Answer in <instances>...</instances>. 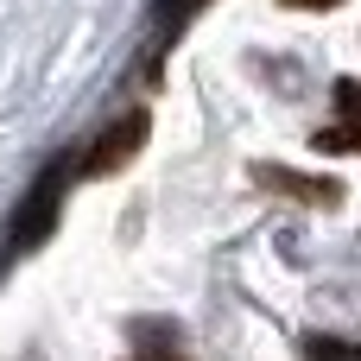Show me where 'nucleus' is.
<instances>
[{
	"label": "nucleus",
	"mask_w": 361,
	"mask_h": 361,
	"mask_svg": "<svg viewBox=\"0 0 361 361\" xmlns=\"http://www.w3.org/2000/svg\"><path fill=\"white\" fill-rule=\"evenodd\" d=\"M63 184H70V165H51L38 184H32V197H25V209L13 216V228H6V254H32L51 228H57V203H63Z\"/></svg>",
	"instance_id": "nucleus-1"
},
{
	"label": "nucleus",
	"mask_w": 361,
	"mask_h": 361,
	"mask_svg": "<svg viewBox=\"0 0 361 361\" xmlns=\"http://www.w3.org/2000/svg\"><path fill=\"white\" fill-rule=\"evenodd\" d=\"M146 133H152V114L146 108H127L114 127H102V140L82 152V178H108V171H121V165H133V152L146 146Z\"/></svg>",
	"instance_id": "nucleus-2"
},
{
	"label": "nucleus",
	"mask_w": 361,
	"mask_h": 361,
	"mask_svg": "<svg viewBox=\"0 0 361 361\" xmlns=\"http://www.w3.org/2000/svg\"><path fill=\"white\" fill-rule=\"evenodd\" d=\"M311 146H324V152H361V82H336V127H324Z\"/></svg>",
	"instance_id": "nucleus-3"
},
{
	"label": "nucleus",
	"mask_w": 361,
	"mask_h": 361,
	"mask_svg": "<svg viewBox=\"0 0 361 361\" xmlns=\"http://www.w3.org/2000/svg\"><path fill=\"white\" fill-rule=\"evenodd\" d=\"M254 184L286 190V197H298V203H324V209L343 197V184H330V178H305V171H286V165H254Z\"/></svg>",
	"instance_id": "nucleus-4"
},
{
	"label": "nucleus",
	"mask_w": 361,
	"mask_h": 361,
	"mask_svg": "<svg viewBox=\"0 0 361 361\" xmlns=\"http://www.w3.org/2000/svg\"><path fill=\"white\" fill-rule=\"evenodd\" d=\"M298 355L305 361H361V343H343V336H305Z\"/></svg>",
	"instance_id": "nucleus-5"
},
{
	"label": "nucleus",
	"mask_w": 361,
	"mask_h": 361,
	"mask_svg": "<svg viewBox=\"0 0 361 361\" xmlns=\"http://www.w3.org/2000/svg\"><path fill=\"white\" fill-rule=\"evenodd\" d=\"M203 6H209V0H159V25H171V32H178V25H190Z\"/></svg>",
	"instance_id": "nucleus-6"
},
{
	"label": "nucleus",
	"mask_w": 361,
	"mask_h": 361,
	"mask_svg": "<svg viewBox=\"0 0 361 361\" xmlns=\"http://www.w3.org/2000/svg\"><path fill=\"white\" fill-rule=\"evenodd\" d=\"M286 6H305V13H324V6H343V0H286Z\"/></svg>",
	"instance_id": "nucleus-7"
}]
</instances>
